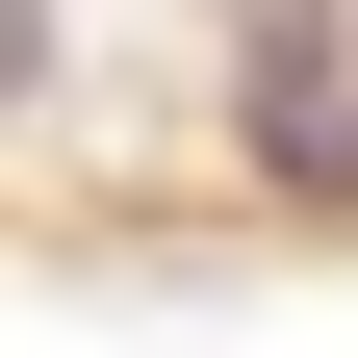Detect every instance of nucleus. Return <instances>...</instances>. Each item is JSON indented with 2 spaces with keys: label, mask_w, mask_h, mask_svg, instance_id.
Returning <instances> with one entry per match:
<instances>
[{
  "label": "nucleus",
  "mask_w": 358,
  "mask_h": 358,
  "mask_svg": "<svg viewBox=\"0 0 358 358\" xmlns=\"http://www.w3.org/2000/svg\"><path fill=\"white\" fill-rule=\"evenodd\" d=\"M231 128L307 179V205H358V52H333V0H256V52H231Z\"/></svg>",
  "instance_id": "1"
},
{
  "label": "nucleus",
  "mask_w": 358,
  "mask_h": 358,
  "mask_svg": "<svg viewBox=\"0 0 358 358\" xmlns=\"http://www.w3.org/2000/svg\"><path fill=\"white\" fill-rule=\"evenodd\" d=\"M52 52H77V26H52V0H0V103H52Z\"/></svg>",
  "instance_id": "2"
}]
</instances>
